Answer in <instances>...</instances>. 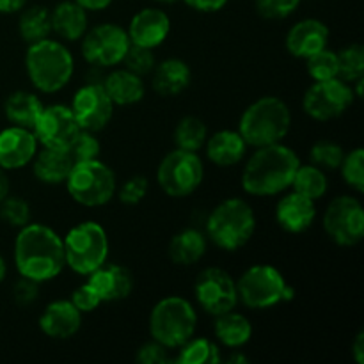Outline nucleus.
<instances>
[{"mask_svg": "<svg viewBox=\"0 0 364 364\" xmlns=\"http://www.w3.org/2000/svg\"><path fill=\"white\" fill-rule=\"evenodd\" d=\"M13 256L18 274L39 284L55 279L66 267L63 237L41 223L20 228Z\"/></svg>", "mask_w": 364, "mask_h": 364, "instance_id": "f257e3e1", "label": "nucleus"}, {"mask_svg": "<svg viewBox=\"0 0 364 364\" xmlns=\"http://www.w3.org/2000/svg\"><path fill=\"white\" fill-rule=\"evenodd\" d=\"M301 159L283 142L256 148L242 171V188L255 198H270L291 187Z\"/></svg>", "mask_w": 364, "mask_h": 364, "instance_id": "f03ea898", "label": "nucleus"}, {"mask_svg": "<svg viewBox=\"0 0 364 364\" xmlns=\"http://www.w3.org/2000/svg\"><path fill=\"white\" fill-rule=\"evenodd\" d=\"M25 70L31 84L39 92H59L73 78V53L59 39H41L28 45L25 53Z\"/></svg>", "mask_w": 364, "mask_h": 364, "instance_id": "7ed1b4c3", "label": "nucleus"}, {"mask_svg": "<svg viewBox=\"0 0 364 364\" xmlns=\"http://www.w3.org/2000/svg\"><path fill=\"white\" fill-rule=\"evenodd\" d=\"M290 128V107L277 96H263L252 102L238 121V132L252 148L283 142Z\"/></svg>", "mask_w": 364, "mask_h": 364, "instance_id": "20e7f679", "label": "nucleus"}, {"mask_svg": "<svg viewBox=\"0 0 364 364\" xmlns=\"http://www.w3.org/2000/svg\"><path fill=\"white\" fill-rule=\"evenodd\" d=\"M256 231V213L245 199L228 198L210 212L205 235L223 251H238L251 242Z\"/></svg>", "mask_w": 364, "mask_h": 364, "instance_id": "39448f33", "label": "nucleus"}, {"mask_svg": "<svg viewBox=\"0 0 364 364\" xmlns=\"http://www.w3.org/2000/svg\"><path fill=\"white\" fill-rule=\"evenodd\" d=\"M198 327V313L183 297L171 295L153 306L149 313V334L169 350L191 340Z\"/></svg>", "mask_w": 364, "mask_h": 364, "instance_id": "423d86ee", "label": "nucleus"}, {"mask_svg": "<svg viewBox=\"0 0 364 364\" xmlns=\"http://www.w3.org/2000/svg\"><path fill=\"white\" fill-rule=\"evenodd\" d=\"M66 267L78 276H89L109 259V237L102 224L84 220L63 238Z\"/></svg>", "mask_w": 364, "mask_h": 364, "instance_id": "0eeeda50", "label": "nucleus"}, {"mask_svg": "<svg viewBox=\"0 0 364 364\" xmlns=\"http://www.w3.org/2000/svg\"><path fill=\"white\" fill-rule=\"evenodd\" d=\"M237 291L238 302L251 309H269L295 297V290L287 283L279 269L265 263L249 267L238 277Z\"/></svg>", "mask_w": 364, "mask_h": 364, "instance_id": "6e6552de", "label": "nucleus"}, {"mask_svg": "<svg viewBox=\"0 0 364 364\" xmlns=\"http://www.w3.org/2000/svg\"><path fill=\"white\" fill-rule=\"evenodd\" d=\"M64 183L71 199L87 208L107 205L117 191L116 174L100 159L75 164Z\"/></svg>", "mask_w": 364, "mask_h": 364, "instance_id": "1a4fd4ad", "label": "nucleus"}, {"mask_svg": "<svg viewBox=\"0 0 364 364\" xmlns=\"http://www.w3.org/2000/svg\"><path fill=\"white\" fill-rule=\"evenodd\" d=\"M205 166L196 151L187 149H173L167 153L156 169L159 187L169 198H187L194 194L203 183Z\"/></svg>", "mask_w": 364, "mask_h": 364, "instance_id": "9d476101", "label": "nucleus"}, {"mask_svg": "<svg viewBox=\"0 0 364 364\" xmlns=\"http://www.w3.org/2000/svg\"><path fill=\"white\" fill-rule=\"evenodd\" d=\"M354 102L355 95L352 91V84L336 77L313 82L302 96V110L311 119L326 123L343 116Z\"/></svg>", "mask_w": 364, "mask_h": 364, "instance_id": "9b49d317", "label": "nucleus"}, {"mask_svg": "<svg viewBox=\"0 0 364 364\" xmlns=\"http://www.w3.org/2000/svg\"><path fill=\"white\" fill-rule=\"evenodd\" d=\"M130 46L127 28L117 23H100L82 38V57L85 63L100 68H116Z\"/></svg>", "mask_w": 364, "mask_h": 364, "instance_id": "f8f14e48", "label": "nucleus"}, {"mask_svg": "<svg viewBox=\"0 0 364 364\" xmlns=\"http://www.w3.org/2000/svg\"><path fill=\"white\" fill-rule=\"evenodd\" d=\"M323 230L334 244L352 247L364 237V208L354 196L333 199L323 213Z\"/></svg>", "mask_w": 364, "mask_h": 364, "instance_id": "ddd939ff", "label": "nucleus"}, {"mask_svg": "<svg viewBox=\"0 0 364 364\" xmlns=\"http://www.w3.org/2000/svg\"><path fill=\"white\" fill-rule=\"evenodd\" d=\"M194 297L203 311L212 316H219L237 308V281L226 270L219 267H208L196 277Z\"/></svg>", "mask_w": 364, "mask_h": 364, "instance_id": "4468645a", "label": "nucleus"}, {"mask_svg": "<svg viewBox=\"0 0 364 364\" xmlns=\"http://www.w3.org/2000/svg\"><path fill=\"white\" fill-rule=\"evenodd\" d=\"M114 103L107 95L102 82H89L82 85L71 98V112L80 130L100 132L110 123L114 116Z\"/></svg>", "mask_w": 364, "mask_h": 364, "instance_id": "2eb2a0df", "label": "nucleus"}, {"mask_svg": "<svg viewBox=\"0 0 364 364\" xmlns=\"http://www.w3.org/2000/svg\"><path fill=\"white\" fill-rule=\"evenodd\" d=\"M38 144L50 149H68L75 135L80 132V127L75 121L70 105L53 103L43 109L41 116L38 117L32 127Z\"/></svg>", "mask_w": 364, "mask_h": 364, "instance_id": "dca6fc26", "label": "nucleus"}, {"mask_svg": "<svg viewBox=\"0 0 364 364\" xmlns=\"http://www.w3.org/2000/svg\"><path fill=\"white\" fill-rule=\"evenodd\" d=\"M38 153V139L28 128L11 127L0 132V167L18 171L28 166Z\"/></svg>", "mask_w": 364, "mask_h": 364, "instance_id": "f3484780", "label": "nucleus"}, {"mask_svg": "<svg viewBox=\"0 0 364 364\" xmlns=\"http://www.w3.org/2000/svg\"><path fill=\"white\" fill-rule=\"evenodd\" d=\"M132 45L156 48L167 39L171 32V18L159 7H144L134 14L127 28Z\"/></svg>", "mask_w": 364, "mask_h": 364, "instance_id": "a211bd4d", "label": "nucleus"}, {"mask_svg": "<svg viewBox=\"0 0 364 364\" xmlns=\"http://www.w3.org/2000/svg\"><path fill=\"white\" fill-rule=\"evenodd\" d=\"M80 327L82 313L66 299L50 302L39 316V329L52 340H70Z\"/></svg>", "mask_w": 364, "mask_h": 364, "instance_id": "6ab92c4d", "label": "nucleus"}, {"mask_svg": "<svg viewBox=\"0 0 364 364\" xmlns=\"http://www.w3.org/2000/svg\"><path fill=\"white\" fill-rule=\"evenodd\" d=\"M315 219V201L295 191L284 194L276 205V223L287 233H304L306 230H309L313 226Z\"/></svg>", "mask_w": 364, "mask_h": 364, "instance_id": "aec40b11", "label": "nucleus"}, {"mask_svg": "<svg viewBox=\"0 0 364 364\" xmlns=\"http://www.w3.org/2000/svg\"><path fill=\"white\" fill-rule=\"evenodd\" d=\"M329 27L316 18L297 21L287 34V50L297 59H308L313 53L327 48Z\"/></svg>", "mask_w": 364, "mask_h": 364, "instance_id": "412c9836", "label": "nucleus"}, {"mask_svg": "<svg viewBox=\"0 0 364 364\" xmlns=\"http://www.w3.org/2000/svg\"><path fill=\"white\" fill-rule=\"evenodd\" d=\"M87 277V283L95 288L102 302L123 301L134 290L132 272L127 267L116 265V263H103Z\"/></svg>", "mask_w": 364, "mask_h": 364, "instance_id": "4be33fe9", "label": "nucleus"}, {"mask_svg": "<svg viewBox=\"0 0 364 364\" xmlns=\"http://www.w3.org/2000/svg\"><path fill=\"white\" fill-rule=\"evenodd\" d=\"M192 82V70L185 60L171 59L155 64L151 71L153 91L164 98H173L181 95Z\"/></svg>", "mask_w": 364, "mask_h": 364, "instance_id": "5701e85b", "label": "nucleus"}, {"mask_svg": "<svg viewBox=\"0 0 364 364\" xmlns=\"http://www.w3.org/2000/svg\"><path fill=\"white\" fill-rule=\"evenodd\" d=\"M247 142L238 130H219L205 142V151L210 162L217 167H231L242 162L247 153Z\"/></svg>", "mask_w": 364, "mask_h": 364, "instance_id": "b1692460", "label": "nucleus"}, {"mask_svg": "<svg viewBox=\"0 0 364 364\" xmlns=\"http://www.w3.org/2000/svg\"><path fill=\"white\" fill-rule=\"evenodd\" d=\"M103 87L114 105L128 107L141 102L146 95V84L142 77L127 68H116L103 78Z\"/></svg>", "mask_w": 364, "mask_h": 364, "instance_id": "393cba45", "label": "nucleus"}, {"mask_svg": "<svg viewBox=\"0 0 364 364\" xmlns=\"http://www.w3.org/2000/svg\"><path fill=\"white\" fill-rule=\"evenodd\" d=\"M52 32H55L64 41H78L84 38L89 27L87 11L78 6L75 0L59 2L50 11Z\"/></svg>", "mask_w": 364, "mask_h": 364, "instance_id": "a878e982", "label": "nucleus"}, {"mask_svg": "<svg viewBox=\"0 0 364 364\" xmlns=\"http://www.w3.org/2000/svg\"><path fill=\"white\" fill-rule=\"evenodd\" d=\"M32 171L34 176L45 185H60L66 181L71 167L75 166L73 159L68 149H50L43 148L36 153L32 160Z\"/></svg>", "mask_w": 364, "mask_h": 364, "instance_id": "bb28decb", "label": "nucleus"}, {"mask_svg": "<svg viewBox=\"0 0 364 364\" xmlns=\"http://www.w3.org/2000/svg\"><path fill=\"white\" fill-rule=\"evenodd\" d=\"M206 247H208L206 235L194 228H187L171 238L167 252L171 262L176 265H194L206 255Z\"/></svg>", "mask_w": 364, "mask_h": 364, "instance_id": "cd10ccee", "label": "nucleus"}, {"mask_svg": "<svg viewBox=\"0 0 364 364\" xmlns=\"http://www.w3.org/2000/svg\"><path fill=\"white\" fill-rule=\"evenodd\" d=\"M213 334H215L217 341L223 343L224 347L237 350V348H242L251 341L252 326L247 316L231 309V311L215 316Z\"/></svg>", "mask_w": 364, "mask_h": 364, "instance_id": "c85d7f7f", "label": "nucleus"}, {"mask_svg": "<svg viewBox=\"0 0 364 364\" xmlns=\"http://www.w3.org/2000/svg\"><path fill=\"white\" fill-rule=\"evenodd\" d=\"M43 109H45V105H43L41 98L31 91L13 92L4 103V112H6L7 121L14 127L28 128V130H32L38 117L41 116Z\"/></svg>", "mask_w": 364, "mask_h": 364, "instance_id": "c756f323", "label": "nucleus"}, {"mask_svg": "<svg viewBox=\"0 0 364 364\" xmlns=\"http://www.w3.org/2000/svg\"><path fill=\"white\" fill-rule=\"evenodd\" d=\"M18 32L27 45L50 38L52 34L50 11L45 6H31L21 11L20 20H18Z\"/></svg>", "mask_w": 364, "mask_h": 364, "instance_id": "7c9ffc66", "label": "nucleus"}, {"mask_svg": "<svg viewBox=\"0 0 364 364\" xmlns=\"http://www.w3.org/2000/svg\"><path fill=\"white\" fill-rule=\"evenodd\" d=\"M223 361L219 345L208 338H194L180 347L174 363L178 364H217Z\"/></svg>", "mask_w": 364, "mask_h": 364, "instance_id": "2f4dec72", "label": "nucleus"}, {"mask_svg": "<svg viewBox=\"0 0 364 364\" xmlns=\"http://www.w3.org/2000/svg\"><path fill=\"white\" fill-rule=\"evenodd\" d=\"M206 139H208V128L198 116L181 117L174 128V144L180 149L198 153L199 149L205 148Z\"/></svg>", "mask_w": 364, "mask_h": 364, "instance_id": "473e14b6", "label": "nucleus"}, {"mask_svg": "<svg viewBox=\"0 0 364 364\" xmlns=\"http://www.w3.org/2000/svg\"><path fill=\"white\" fill-rule=\"evenodd\" d=\"M291 188L299 194L306 196V198L316 199L323 198L329 188V180L326 176V171L320 167L308 164V166H299L297 173H295L294 181H291Z\"/></svg>", "mask_w": 364, "mask_h": 364, "instance_id": "72a5a7b5", "label": "nucleus"}, {"mask_svg": "<svg viewBox=\"0 0 364 364\" xmlns=\"http://www.w3.org/2000/svg\"><path fill=\"white\" fill-rule=\"evenodd\" d=\"M338 53V77L341 80L355 82L364 77V48L363 45H348L341 48Z\"/></svg>", "mask_w": 364, "mask_h": 364, "instance_id": "f704fd0d", "label": "nucleus"}, {"mask_svg": "<svg viewBox=\"0 0 364 364\" xmlns=\"http://www.w3.org/2000/svg\"><path fill=\"white\" fill-rule=\"evenodd\" d=\"M343 156L345 149L334 141H318L309 149V160H311V164L323 171L340 169Z\"/></svg>", "mask_w": 364, "mask_h": 364, "instance_id": "c9c22d12", "label": "nucleus"}, {"mask_svg": "<svg viewBox=\"0 0 364 364\" xmlns=\"http://www.w3.org/2000/svg\"><path fill=\"white\" fill-rule=\"evenodd\" d=\"M306 60V70L313 78V82L329 80L338 77V53L329 48H323L320 52L313 53Z\"/></svg>", "mask_w": 364, "mask_h": 364, "instance_id": "e433bc0d", "label": "nucleus"}, {"mask_svg": "<svg viewBox=\"0 0 364 364\" xmlns=\"http://www.w3.org/2000/svg\"><path fill=\"white\" fill-rule=\"evenodd\" d=\"M341 176L345 183L354 188L358 194L364 192V151L363 148L352 149L350 153H345L341 160Z\"/></svg>", "mask_w": 364, "mask_h": 364, "instance_id": "4c0bfd02", "label": "nucleus"}, {"mask_svg": "<svg viewBox=\"0 0 364 364\" xmlns=\"http://www.w3.org/2000/svg\"><path fill=\"white\" fill-rule=\"evenodd\" d=\"M68 153L71 155L73 162H87V160H96L100 159V153H102V144H100L98 137L95 135V132L89 130H80L75 139L71 141V144L68 146Z\"/></svg>", "mask_w": 364, "mask_h": 364, "instance_id": "58836bf2", "label": "nucleus"}, {"mask_svg": "<svg viewBox=\"0 0 364 364\" xmlns=\"http://www.w3.org/2000/svg\"><path fill=\"white\" fill-rule=\"evenodd\" d=\"M31 205L25 199L16 198V196H7L0 201V219L11 228H23L25 224L31 223Z\"/></svg>", "mask_w": 364, "mask_h": 364, "instance_id": "ea45409f", "label": "nucleus"}, {"mask_svg": "<svg viewBox=\"0 0 364 364\" xmlns=\"http://www.w3.org/2000/svg\"><path fill=\"white\" fill-rule=\"evenodd\" d=\"M124 68L134 73H137L139 77H144V75H149L155 68L156 60L155 55H153V50L151 48H144V46H139V45H132L128 46L127 53L123 57V63Z\"/></svg>", "mask_w": 364, "mask_h": 364, "instance_id": "a19ab883", "label": "nucleus"}, {"mask_svg": "<svg viewBox=\"0 0 364 364\" xmlns=\"http://www.w3.org/2000/svg\"><path fill=\"white\" fill-rule=\"evenodd\" d=\"M148 188H149L148 178L142 176V174H137V176L128 178V180L121 185L119 191H116V194L123 205L135 206L146 198Z\"/></svg>", "mask_w": 364, "mask_h": 364, "instance_id": "79ce46f5", "label": "nucleus"}, {"mask_svg": "<svg viewBox=\"0 0 364 364\" xmlns=\"http://www.w3.org/2000/svg\"><path fill=\"white\" fill-rule=\"evenodd\" d=\"M301 0H256V9L267 20H283L295 13Z\"/></svg>", "mask_w": 364, "mask_h": 364, "instance_id": "37998d69", "label": "nucleus"}, {"mask_svg": "<svg viewBox=\"0 0 364 364\" xmlns=\"http://www.w3.org/2000/svg\"><path fill=\"white\" fill-rule=\"evenodd\" d=\"M70 301L73 302V306L82 313V315H84V313L95 311V309H98L100 304H102V299L98 297L95 288H92L87 281L73 291Z\"/></svg>", "mask_w": 364, "mask_h": 364, "instance_id": "c03bdc74", "label": "nucleus"}, {"mask_svg": "<svg viewBox=\"0 0 364 364\" xmlns=\"http://www.w3.org/2000/svg\"><path fill=\"white\" fill-rule=\"evenodd\" d=\"M135 359H137V363H141V364L173 363V359H171V355H169V348L164 347L162 343H159V341H155V340H151V341H148V343L142 345V347L139 348Z\"/></svg>", "mask_w": 364, "mask_h": 364, "instance_id": "a18cd8bd", "label": "nucleus"}, {"mask_svg": "<svg viewBox=\"0 0 364 364\" xmlns=\"http://www.w3.org/2000/svg\"><path fill=\"white\" fill-rule=\"evenodd\" d=\"M13 297L16 301V304L21 306V308H27V306L34 304L39 297V283L20 276V279L16 281V284L13 288Z\"/></svg>", "mask_w": 364, "mask_h": 364, "instance_id": "49530a36", "label": "nucleus"}, {"mask_svg": "<svg viewBox=\"0 0 364 364\" xmlns=\"http://www.w3.org/2000/svg\"><path fill=\"white\" fill-rule=\"evenodd\" d=\"M191 9L199 13H217L228 4V0H183Z\"/></svg>", "mask_w": 364, "mask_h": 364, "instance_id": "de8ad7c7", "label": "nucleus"}, {"mask_svg": "<svg viewBox=\"0 0 364 364\" xmlns=\"http://www.w3.org/2000/svg\"><path fill=\"white\" fill-rule=\"evenodd\" d=\"M25 4H27V0H0V14L20 13Z\"/></svg>", "mask_w": 364, "mask_h": 364, "instance_id": "09e8293b", "label": "nucleus"}, {"mask_svg": "<svg viewBox=\"0 0 364 364\" xmlns=\"http://www.w3.org/2000/svg\"><path fill=\"white\" fill-rule=\"evenodd\" d=\"M352 355L358 364L364 363V331H359L354 343H352Z\"/></svg>", "mask_w": 364, "mask_h": 364, "instance_id": "8fccbe9b", "label": "nucleus"}, {"mask_svg": "<svg viewBox=\"0 0 364 364\" xmlns=\"http://www.w3.org/2000/svg\"><path fill=\"white\" fill-rule=\"evenodd\" d=\"M78 6L84 7L85 11H103L114 2V0H75Z\"/></svg>", "mask_w": 364, "mask_h": 364, "instance_id": "3c124183", "label": "nucleus"}, {"mask_svg": "<svg viewBox=\"0 0 364 364\" xmlns=\"http://www.w3.org/2000/svg\"><path fill=\"white\" fill-rule=\"evenodd\" d=\"M9 191H11V183H9V178H7V171L0 167V201L9 196Z\"/></svg>", "mask_w": 364, "mask_h": 364, "instance_id": "603ef678", "label": "nucleus"}, {"mask_svg": "<svg viewBox=\"0 0 364 364\" xmlns=\"http://www.w3.org/2000/svg\"><path fill=\"white\" fill-rule=\"evenodd\" d=\"M228 363L230 364H247L249 359L245 358V355H242L240 350H237V352H233L230 358H228Z\"/></svg>", "mask_w": 364, "mask_h": 364, "instance_id": "864d4df0", "label": "nucleus"}, {"mask_svg": "<svg viewBox=\"0 0 364 364\" xmlns=\"http://www.w3.org/2000/svg\"><path fill=\"white\" fill-rule=\"evenodd\" d=\"M6 274H7L6 259H4V258H2V255H0V283H2V281L6 279Z\"/></svg>", "mask_w": 364, "mask_h": 364, "instance_id": "5fc2aeb1", "label": "nucleus"}, {"mask_svg": "<svg viewBox=\"0 0 364 364\" xmlns=\"http://www.w3.org/2000/svg\"><path fill=\"white\" fill-rule=\"evenodd\" d=\"M156 2H160V4H174V2H178V0H156Z\"/></svg>", "mask_w": 364, "mask_h": 364, "instance_id": "6e6d98bb", "label": "nucleus"}]
</instances>
